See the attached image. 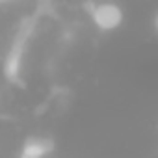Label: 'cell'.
Masks as SVG:
<instances>
[{"mask_svg": "<svg viewBox=\"0 0 158 158\" xmlns=\"http://www.w3.org/2000/svg\"><path fill=\"white\" fill-rule=\"evenodd\" d=\"M91 17H93V23L97 24V28H101L104 32H110V30H115L121 24L123 11L115 4H99L91 11Z\"/></svg>", "mask_w": 158, "mask_h": 158, "instance_id": "1", "label": "cell"}, {"mask_svg": "<svg viewBox=\"0 0 158 158\" xmlns=\"http://www.w3.org/2000/svg\"><path fill=\"white\" fill-rule=\"evenodd\" d=\"M50 149H52V145L45 139H28L23 145L19 158H43L50 152Z\"/></svg>", "mask_w": 158, "mask_h": 158, "instance_id": "2", "label": "cell"}]
</instances>
